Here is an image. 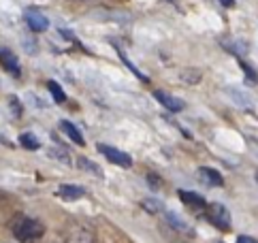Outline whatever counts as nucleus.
<instances>
[{
  "label": "nucleus",
  "mask_w": 258,
  "mask_h": 243,
  "mask_svg": "<svg viewBox=\"0 0 258 243\" xmlns=\"http://www.w3.org/2000/svg\"><path fill=\"white\" fill-rule=\"evenodd\" d=\"M220 3H222L224 7H233V5H235V0H220Z\"/></svg>",
  "instance_id": "obj_20"
},
{
  "label": "nucleus",
  "mask_w": 258,
  "mask_h": 243,
  "mask_svg": "<svg viewBox=\"0 0 258 243\" xmlns=\"http://www.w3.org/2000/svg\"><path fill=\"white\" fill-rule=\"evenodd\" d=\"M20 143H22V147H26V149H39L41 147V141L36 139L32 133H24L22 137H20Z\"/></svg>",
  "instance_id": "obj_14"
},
{
  "label": "nucleus",
  "mask_w": 258,
  "mask_h": 243,
  "mask_svg": "<svg viewBox=\"0 0 258 243\" xmlns=\"http://www.w3.org/2000/svg\"><path fill=\"white\" fill-rule=\"evenodd\" d=\"M256 177H258V173H256Z\"/></svg>",
  "instance_id": "obj_21"
},
{
  "label": "nucleus",
  "mask_w": 258,
  "mask_h": 243,
  "mask_svg": "<svg viewBox=\"0 0 258 243\" xmlns=\"http://www.w3.org/2000/svg\"><path fill=\"white\" fill-rule=\"evenodd\" d=\"M117 53H119V55H122V60H124V64H126V67H128V69H131V71H133L135 75H137V77H139L141 81H147V77H145V75H143V73H141L139 69H137V67H135V64H133L131 60H128V58H126V55H124V51H122V49H117Z\"/></svg>",
  "instance_id": "obj_18"
},
{
  "label": "nucleus",
  "mask_w": 258,
  "mask_h": 243,
  "mask_svg": "<svg viewBox=\"0 0 258 243\" xmlns=\"http://www.w3.org/2000/svg\"><path fill=\"white\" fill-rule=\"evenodd\" d=\"M11 230H13L15 239L22 243H36L45 235L43 224L36 218H28V216H17L11 222Z\"/></svg>",
  "instance_id": "obj_1"
},
{
  "label": "nucleus",
  "mask_w": 258,
  "mask_h": 243,
  "mask_svg": "<svg viewBox=\"0 0 258 243\" xmlns=\"http://www.w3.org/2000/svg\"><path fill=\"white\" fill-rule=\"evenodd\" d=\"M154 96L158 98V102H160V105H162V107H167L169 111H175V113H177V111H181V109H183V102H181L177 96L169 94V92L156 90V92H154Z\"/></svg>",
  "instance_id": "obj_7"
},
{
  "label": "nucleus",
  "mask_w": 258,
  "mask_h": 243,
  "mask_svg": "<svg viewBox=\"0 0 258 243\" xmlns=\"http://www.w3.org/2000/svg\"><path fill=\"white\" fill-rule=\"evenodd\" d=\"M79 166H81V169H86V171H90V173L98 175V177H103V171L96 169V164H94V162H90L88 158H79Z\"/></svg>",
  "instance_id": "obj_17"
},
{
  "label": "nucleus",
  "mask_w": 258,
  "mask_h": 243,
  "mask_svg": "<svg viewBox=\"0 0 258 243\" xmlns=\"http://www.w3.org/2000/svg\"><path fill=\"white\" fill-rule=\"evenodd\" d=\"M164 218H167V222L171 224V226L175 230H179V232H188V235H192V228H190V224L186 220H181L177 213H173V211H167L164 213Z\"/></svg>",
  "instance_id": "obj_12"
},
{
  "label": "nucleus",
  "mask_w": 258,
  "mask_h": 243,
  "mask_svg": "<svg viewBox=\"0 0 258 243\" xmlns=\"http://www.w3.org/2000/svg\"><path fill=\"white\" fill-rule=\"evenodd\" d=\"M179 199L188 205V207L192 209H205L207 207V203L203 196H199L197 192H188V190H179Z\"/></svg>",
  "instance_id": "obj_10"
},
{
  "label": "nucleus",
  "mask_w": 258,
  "mask_h": 243,
  "mask_svg": "<svg viewBox=\"0 0 258 243\" xmlns=\"http://www.w3.org/2000/svg\"><path fill=\"white\" fill-rule=\"evenodd\" d=\"M205 216L216 228H220V230H228L230 228V213H228V209L224 207V205H220V203L207 205Z\"/></svg>",
  "instance_id": "obj_2"
},
{
  "label": "nucleus",
  "mask_w": 258,
  "mask_h": 243,
  "mask_svg": "<svg viewBox=\"0 0 258 243\" xmlns=\"http://www.w3.org/2000/svg\"><path fill=\"white\" fill-rule=\"evenodd\" d=\"M67 243H94V230L86 224H75L67 232Z\"/></svg>",
  "instance_id": "obj_4"
},
{
  "label": "nucleus",
  "mask_w": 258,
  "mask_h": 243,
  "mask_svg": "<svg viewBox=\"0 0 258 243\" xmlns=\"http://www.w3.org/2000/svg\"><path fill=\"white\" fill-rule=\"evenodd\" d=\"M56 194L60 196V199H64V201H77V199H81V196H86V188L67 184V186H60Z\"/></svg>",
  "instance_id": "obj_8"
},
{
  "label": "nucleus",
  "mask_w": 258,
  "mask_h": 243,
  "mask_svg": "<svg viewBox=\"0 0 258 243\" xmlns=\"http://www.w3.org/2000/svg\"><path fill=\"white\" fill-rule=\"evenodd\" d=\"M199 177L203 181H205L207 186H224V177L220 175L216 169H209V166H203V169H199Z\"/></svg>",
  "instance_id": "obj_9"
},
{
  "label": "nucleus",
  "mask_w": 258,
  "mask_h": 243,
  "mask_svg": "<svg viewBox=\"0 0 258 243\" xmlns=\"http://www.w3.org/2000/svg\"><path fill=\"white\" fill-rule=\"evenodd\" d=\"M60 128L64 130V133H67V137H69L75 145H86V139H84V135L79 133V128H77L75 124H71V122L62 119V122H60Z\"/></svg>",
  "instance_id": "obj_11"
},
{
  "label": "nucleus",
  "mask_w": 258,
  "mask_h": 243,
  "mask_svg": "<svg viewBox=\"0 0 258 243\" xmlns=\"http://www.w3.org/2000/svg\"><path fill=\"white\" fill-rule=\"evenodd\" d=\"M239 64H241V69H243V73H245V81L250 83V86H258V73H256L247 62H243V60H239Z\"/></svg>",
  "instance_id": "obj_15"
},
{
  "label": "nucleus",
  "mask_w": 258,
  "mask_h": 243,
  "mask_svg": "<svg viewBox=\"0 0 258 243\" xmlns=\"http://www.w3.org/2000/svg\"><path fill=\"white\" fill-rule=\"evenodd\" d=\"M0 64H3L5 71H9L11 75H20V62H17V55L13 49L0 47Z\"/></svg>",
  "instance_id": "obj_6"
},
{
  "label": "nucleus",
  "mask_w": 258,
  "mask_h": 243,
  "mask_svg": "<svg viewBox=\"0 0 258 243\" xmlns=\"http://www.w3.org/2000/svg\"><path fill=\"white\" fill-rule=\"evenodd\" d=\"M237 243H258V239H254L250 235H239L237 237Z\"/></svg>",
  "instance_id": "obj_19"
},
{
  "label": "nucleus",
  "mask_w": 258,
  "mask_h": 243,
  "mask_svg": "<svg viewBox=\"0 0 258 243\" xmlns=\"http://www.w3.org/2000/svg\"><path fill=\"white\" fill-rule=\"evenodd\" d=\"M47 90L51 92V96H53V100H56L58 102V105H62V102L64 100H67V94H64V90L58 86V81H47Z\"/></svg>",
  "instance_id": "obj_13"
},
{
  "label": "nucleus",
  "mask_w": 258,
  "mask_h": 243,
  "mask_svg": "<svg viewBox=\"0 0 258 243\" xmlns=\"http://www.w3.org/2000/svg\"><path fill=\"white\" fill-rule=\"evenodd\" d=\"M24 20H26V24H28L30 30H34V32H43V30L49 28V20L41 11H36V9H28L26 15H24Z\"/></svg>",
  "instance_id": "obj_5"
},
{
  "label": "nucleus",
  "mask_w": 258,
  "mask_h": 243,
  "mask_svg": "<svg viewBox=\"0 0 258 243\" xmlns=\"http://www.w3.org/2000/svg\"><path fill=\"white\" fill-rule=\"evenodd\" d=\"M141 205L145 207V211H150V213H158V211H162V203H160V201H156V199H145Z\"/></svg>",
  "instance_id": "obj_16"
},
{
  "label": "nucleus",
  "mask_w": 258,
  "mask_h": 243,
  "mask_svg": "<svg viewBox=\"0 0 258 243\" xmlns=\"http://www.w3.org/2000/svg\"><path fill=\"white\" fill-rule=\"evenodd\" d=\"M98 152L103 154L109 162H113L117 166H122V169H131L133 166V158L124 154V152H119V149L111 147V145H105V143H98Z\"/></svg>",
  "instance_id": "obj_3"
}]
</instances>
